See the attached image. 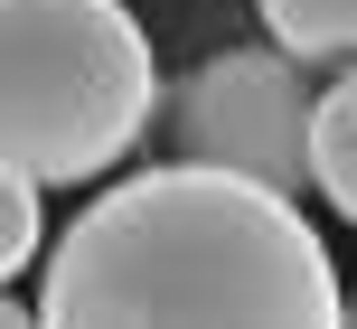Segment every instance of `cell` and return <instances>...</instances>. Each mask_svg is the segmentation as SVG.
Returning <instances> with one entry per match:
<instances>
[{
    "instance_id": "1",
    "label": "cell",
    "mask_w": 357,
    "mask_h": 329,
    "mask_svg": "<svg viewBox=\"0 0 357 329\" xmlns=\"http://www.w3.org/2000/svg\"><path fill=\"white\" fill-rule=\"evenodd\" d=\"M320 226L226 169H132L56 236L38 329H339Z\"/></svg>"
},
{
    "instance_id": "2",
    "label": "cell",
    "mask_w": 357,
    "mask_h": 329,
    "mask_svg": "<svg viewBox=\"0 0 357 329\" xmlns=\"http://www.w3.org/2000/svg\"><path fill=\"white\" fill-rule=\"evenodd\" d=\"M160 66L123 0H0V169L75 188L132 160Z\"/></svg>"
},
{
    "instance_id": "3",
    "label": "cell",
    "mask_w": 357,
    "mask_h": 329,
    "mask_svg": "<svg viewBox=\"0 0 357 329\" xmlns=\"http://www.w3.org/2000/svg\"><path fill=\"white\" fill-rule=\"evenodd\" d=\"M160 123L188 169H226L245 188H273V198L310 188V85L273 47L197 56L178 85H160Z\"/></svg>"
},
{
    "instance_id": "4",
    "label": "cell",
    "mask_w": 357,
    "mask_h": 329,
    "mask_svg": "<svg viewBox=\"0 0 357 329\" xmlns=\"http://www.w3.org/2000/svg\"><path fill=\"white\" fill-rule=\"evenodd\" d=\"M310 188L357 226V66L310 94Z\"/></svg>"
},
{
    "instance_id": "5",
    "label": "cell",
    "mask_w": 357,
    "mask_h": 329,
    "mask_svg": "<svg viewBox=\"0 0 357 329\" xmlns=\"http://www.w3.org/2000/svg\"><path fill=\"white\" fill-rule=\"evenodd\" d=\"M254 19L273 29L282 66H329V56L357 66V0H254Z\"/></svg>"
},
{
    "instance_id": "6",
    "label": "cell",
    "mask_w": 357,
    "mask_h": 329,
    "mask_svg": "<svg viewBox=\"0 0 357 329\" xmlns=\"http://www.w3.org/2000/svg\"><path fill=\"white\" fill-rule=\"evenodd\" d=\"M38 245H47V207H38V188L19 179V169H0V282L29 273Z\"/></svg>"
},
{
    "instance_id": "7",
    "label": "cell",
    "mask_w": 357,
    "mask_h": 329,
    "mask_svg": "<svg viewBox=\"0 0 357 329\" xmlns=\"http://www.w3.org/2000/svg\"><path fill=\"white\" fill-rule=\"evenodd\" d=\"M0 329H38V320H29V311H19V301H10V292H0Z\"/></svg>"
},
{
    "instance_id": "8",
    "label": "cell",
    "mask_w": 357,
    "mask_h": 329,
    "mask_svg": "<svg viewBox=\"0 0 357 329\" xmlns=\"http://www.w3.org/2000/svg\"><path fill=\"white\" fill-rule=\"evenodd\" d=\"M339 329H357V301H339Z\"/></svg>"
}]
</instances>
